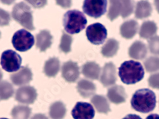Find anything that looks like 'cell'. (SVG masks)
Segmentation results:
<instances>
[{
	"instance_id": "1",
	"label": "cell",
	"mask_w": 159,
	"mask_h": 119,
	"mask_svg": "<svg viewBox=\"0 0 159 119\" xmlns=\"http://www.w3.org/2000/svg\"><path fill=\"white\" fill-rule=\"evenodd\" d=\"M130 103L132 108L136 111L143 113H149L156 107V96L150 89H139L132 96Z\"/></svg>"
},
{
	"instance_id": "2",
	"label": "cell",
	"mask_w": 159,
	"mask_h": 119,
	"mask_svg": "<svg viewBox=\"0 0 159 119\" xmlns=\"http://www.w3.org/2000/svg\"><path fill=\"white\" fill-rule=\"evenodd\" d=\"M118 75L123 83L127 85L135 84L144 78V71L140 62L127 61L121 64L119 68Z\"/></svg>"
},
{
	"instance_id": "3",
	"label": "cell",
	"mask_w": 159,
	"mask_h": 119,
	"mask_svg": "<svg viewBox=\"0 0 159 119\" xmlns=\"http://www.w3.org/2000/svg\"><path fill=\"white\" fill-rule=\"evenodd\" d=\"M87 20L83 13L72 10L66 13L63 17V25L65 31L71 34L81 32L86 27Z\"/></svg>"
},
{
	"instance_id": "4",
	"label": "cell",
	"mask_w": 159,
	"mask_h": 119,
	"mask_svg": "<svg viewBox=\"0 0 159 119\" xmlns=\"http://www.w3.org/2000/svg\"><path fill=\"white\" fill-rule=\"evenodd\" d=\"M12 17L24 28L30 31L34 30L33 11L29 5L24 2L16 4L12 10Z\"/></svg>"
},
{
	"instance_id": "5",
	"label": "cell",
	"mask_w": 159,
	"mask_h": 119,
	"mask_svg": "<svg viewBox=\"0 0 159 119\" xmlns=\"http://www.w3.org/2000/svg\"><path fill=\"white\" fill-rule=\"evenodd\" d=\"M11 43L16 50L19 52H26L34 45V38L29 31L20 30L14 33Z\"/></svg>"
},
{
	"instance_id": "6",
	"label": "cell",
	"mask_w": 159,
	"mask_h": 119,
	"mask_svg": "<svg viewBox=\"0 0 159 119\" xmlns=\"http://www.w3.org/2000/svg\"><path fill=\"white\" fill-rule=\"evenodd\" d=\"M0 64L2 68L6 71L16 72L20 68L22 58L15 51L7 50L3 52Z\"/></svg>"
},
{
	"instance_id": "7",
	"label": "cell",
	"mask_w": 159,
	"mask_h": 119,
	"mask_svg": "<svg viewBox=\"0 0 159 119\" xmlns=\"http://www.w3.org/2000/svg\"><path fill=\"white\" fill-rule=\"evenodd\" d=\"M107 0H84L83 10L90 17L99 18L107 11Z\"/></svg>"
},
{
	"instance_id": "8",
	"label": "cell",
	"mask_w": 159,
	"mask_h": 119,
	"mask_svg": "<svg viewBox=\"0 0 159 119\" xmlns=\"http://www.w3.org/2000/svg\"><path fill=\"white\" fill-rule=\"evenodd\" d=\"M107 30L100 23L92 24L86 30V36L89 41L96 45L103 43L107 38Z\"/></svg>"
},
{
	"instance_id": "9",
	"label": "cell",
	"mask_w": 159,
	"mask_h": 119,
	"mask_svg": "<svg viewBox=\"0 0 159 119\" xmlns=\"http://www.w3.org/2000/svg\"><path fill=\"white\" fill-rule=\"evenodd\" d=\"M74 119H93L95 110L92 104L85 102H78L71 112Z\"/></svg>"
},
{
	"instance_id": "10",
	"label": "cell",
	"mask_w": 159,
	"mask_h": 119,
	"mask_svg": "<svg viewBox=\"0 0 159 119\" xmlns=\"http://www.w3.org/2000/svg\"><path fill=\"white\" fill-rule=\"evenodd\" d=\"M38 96L36 90L31 86H23L18 89L16 93V100L20 103L33 104Z\"/></svg>"
},
{
	"instance_id": "11",
	"label": "cell",
	"mask_w": 159,
	"mask_h": 119,
	"mask_svg": "<svg viewBox=\"0 0 159 119\" xmlns=\"http://www.w3.org/2000/svg\"><path fill=\"white\" fill-rule=\"evenodd\" d=\"M116 80V71L115 64L111 62L106 63L100 75V82L104 87H109L114 85Z\"/></svg>"
},
{
	"instance_id": "12",
	"label": "cell",
	"mask_w": 159,
	"mask_h": 119,
	"mask_svg": "<svg viewBox=\"0 0 159 119\" xmlns=\"http://www.w3.org/2000/svg\"><path fill=\"white\" fill-rule=\"evenodd\" d=\"M62 76L66 82H75L80 76V68L77 63L71 61L64 62L62 66Z\"/></svg>"
},
{
	"instance_id": "13",
	"label": "cell",
	"mask_w": 159,
	"mask_h": 119,
	"mask_svg": "<svg viewBox=\"0 0 159 119\" xmlns=\"http://www.w3.org/2000/svg\"><path fill=\"white\" fill-rule=\"evenodd\" d=\"M10 79L16 85H24L29 84L33 80V73L28 67L23 66L17 72L11 74Z\"/></svg>"
},
{
	"instance_id": "14",
	"label": "cell",
	"mask_w": 159,
	"mask_h": 119,
	"mask_svg": "<svg viewBox=\"0 0 159 119\" xmlns=\"http://www.w3.org/2000/svg\"><path fill=\"white\" fill-rule=\"evenodd\" d=\"M107 97L111 103L119 104L125 102L127 96L125 89L122 86L114 85L108 89Z\"/></svg>"
},
{
	"instance_id": "15",
	"label": "cell",
	"mask_w": 159,
	"mask_h": 119,
	"mask_svg": "<svg viewBox=\"0 0 159 119\" xmlns=\"http://www.w3.org/2000/svg\"><path fill=\"white\" fill-rule=\"evenodd\" d=\"M36 47L40 52H45L49 48L53 41V36L48 30H42L36 37Z\"/></svg>"
},
{
	"instance_id": "16",
	"label": "cell",
	"mask_w": 159,
	"mask_h": 119,
	"mask_svg": "<svg viewBox=\"0 0 159 119\" xmlns=\"http://www.w3.org/2000/svg\"><path fill=\"white\" fill-rule=\"evenodd\" d=\"M147 52L148 49L147 45L141 41H136L129 48V56L134 59H143L147 56Z\"/></svg>"
},
{
	"instance_id": "17",
	"label": "cell",
	"mask_w": 159,
	"mask_h": 119,
	"mask_svg": "<svg viewBox=\"0 0 159 119\" xmlns=\"http://www.w3.org/2000/svg\"><path fill=\"white\" fill-rule=\"evenodd\" d=\"M139 24L135 20H129L124 22L120 26L121 36L127 39L133 38L138 33Z\"/></svg>"
},
{
	"instance_id": "18",
	"label": "cell",
	"mask_w": 159,
	"mask_h": 119,
	"mask_svg": "<svg viewBox=\"0 0 159 119\" xmlns=\"http://www.w3.org/2000/svg\"><path fill=\"white\" fill-rule=\"evenodd\" d=\"M77 90L81 96L84 98H88L95 94L96 87L91 81L82 79L78 82Z\"/></svg>"
},
{
	"instance_id": "19",
	"label": "cell",
	"mask_w": 159,
	"mask_h": 119,
	"mask_svg": "<svg viewBox=\"0 0 159 119\" xmlns=\"http://www.w3.org/2000/svg\"><path fill=\"white\" fill-rule=\"evenodd\" d=\"M83 75L92 80H98L101 75L100 66L95 62H87L82 66Z\"/></svg>"
},
{
	"instance_id": "20",
	"label": "cell",
	"mask_w": 159,
	"mask_h": 119,
	"mask_svg": "<svg viewBox=\"0 0 159 119\" xmlns=\"http://www.w3.org/2000/svg\"><path fill=\"white\" fill-rule=\"evenodd\" d=\"M152 12L151 3L147 0H141L136 6L135 17L138 19H143L149 17Z\"/></svg>"
},
{
	"instance_id": "21",
	"label": "cell",
	"mask_w": 159,
	"mask_h": 119,
	"mask_svg": "<svg viewBox=\"0 0 159 119\" xmlns=\"http://www.w3.org/2000/svg\"><path fill=\"white\" fill-rule=\"evenodd\" d=\"M90 101L99 113L107 114L111 111L110 104L104 96L95 95L92 97Z\"/></svg>"
},
{
	"instance_id": "22",
	"label": "cell",
	"mask_w": 159,
	"mask_h": 119,
	"mask_svg": "<svg viewBox=\"0 0 159 119\" xmlns=\"http://www.w3.org/2000/svg\"><path fill=\"white\" fill-rule=\"evenodd\" d=\"M157 31V26L153 21H145L139 30V36L144 39H149L154 36Z\"/></svg>"
},
{
	"instance_id": "23",
	"label": "cell",
	"mask_w": 159,
	"mask_h": 119,
	"mask_svg": "<svg viewBox=\"0 0 159 119\" xmlns=\"http://www.w3.org/2000/svg\"><path fill=\"white\" fill-rule=\"evenodd\" d=\"M60 70V61L58 58L52 57L45 63L43 71L46 76L55 77Z\"/></svg>"
},
{
	"instance_id": "24",
	"label": "cell",
	"mask_w": 159,
	"mask_h": 119,
	"mask_svg": "<svg viewBox=\"0 0 159 119\" xmlns=\"http://www.w3.org/2000/svg\"><path fill=\"white\" fill-rule=\"evenodd\" d=\"M119 49V42L113 38H110L101 48V54L105 57L115 56Z\"/></svg>"
},
{
	"instance_id": "25",
	"label": "cell",
	"mask_w": 159,
	"mask_h": 119,
	"mask_svg": "<svg viewBox=\"0 0 159 119\" xmlns=\"http://www.w3.org/2000/svg\"><path fill=\"white\" fill-rule=\"evenodd\" d=\"M66 114V108L61 101L52 104L49 109V115L52 119H63Z\"/></svg>"
},
{
	"instance_id": "26",
	"label": "cell",
	"mask_w": 159,
	"mask_h": 119,
	"mask_svg": "<svg viewBox=\"0 0 159 119\" xmlns=\"http://www.w3.org/2000/svg\"><path fill=\"white\" fill-rule=\"evenodd\" d=\"M31 114V108L24 105L16 106L11 112L13 119H29Z\"/></svg>"
},
{
	"instance_id": "27",
	"label": "cell",
	"mask_w": 159,
	"mask_h": 119,
	"mask_svg": "<svg viewBox=\"0 0 159 119\" xmlns=\"http://www.w3.org/2000/svg\"><path fill=\"white\" fill-rule=\"evenodd\" d=\"M110 7L108 12V17L113 21L121 15L122 3L121 0H109Z\"/></svg>"
},
{
	"instance_id": "28",
	"label": "cell",
	"mask_w": 159,
	"mask_h": 119,
	"mask_svg": "<svg viewBox=\"0 0 159 119\" xmlns=\"http://www.w3.org/2000/svg\"><path fill=\"white\" fill-rule=\"evenodd\" d=\"M14 94V89L13 85L7 81L0 82V99L7 100L11 98Z\"/></svg>"
},
{
	"instance_id": "29",
	"label": "cell",
	"mask_w": 159,
	"mask_h": 119,
	"mask_svg": "<svg viewBox=\"0 0 159 119\" xmlns=\"http://www.w3.org/2000/svg\"><path fill=\"white\" fill-rule=\"evenodd\" d=\"M72 42L73 38L71 36L63 32L59 45L60 50L65 54H68L71 50Z\"/></svg>"
},
{
	"instance_id": "30",
	"label": "cell",
	"mask_w": 159,
	"mask_h": 119,
	"mask_svg": "<svg viewBox=\"0 0 159 119\" xmlns=\"http://www.w3.org/2000/svg\"><path fill=\"white\" fill-rule=\"evenodd\" d=\"M144 65L147 72L153 73L159 71V57L151 56L145 60Z\"/></svg>"
},
{
	"instance_id": "31",
	"label": "cell",
	"mask_w": 159,
	"mask_h": 119,
	"mask_svg": "<svg viewBox=\"0 0 159 119\" xmlns=\"http://www.w3.org/2000/svg\"><path fill=\"white\" fill-rule=\"evenodd\" d=\"M122 12L121 16L125 19L129 17L134 11V3L133 0H121Z\"/></svg>"
},
{
	"instance_id": "32",
	"label": "cell",
	"mask_w": 159,
	"mask_h": 119,
	"mask_svg": "<svg viewBox=\"0 0 159 119\" xmlns=\"http://www.w3.org/2000/svg\"><path fill=\"white\" fill-rule=\"evenodd\" d=\"M148 48L152 54L159 56V36H154L150 38Z\"/></svg>"
},
{
	"instance_id": "33",
	"label": "cell",
	"mask_w": 159,
	"mask_h": 119,
	"mask_svg": "<svg viewBox=\"0 0 159 119\" xmlns=\"http://www.w3.org/2000/svg\"><path fill=\"white\" fill-rule=\"evenodd\" d=\"M10 20L11 18L9 13L2 8H0V26L3 27V26L8 25Z\"/></svg>"
},
{
	"instance_id": "34",
	"label": "cell",
	"mask_w": 159,
	"mask_h": 119,
	"mask_svg": "<svg viewBox=\"0 0 159 119\" xmlns=\"http://www.w3.org/2000/svg\"><path fill=\"white\" fill-rule=\"evenodd\" d=\"M148 84L153 89H159V73L152 75L149 77Z\"/></svg>"
},
{
	"instance_id": "35",
	"label": "cell",
	"mask_w": 159,
	"mask_h": 119,
	"mask_svg": "<svg viewBox=\"0 0 159 119\" xmlns=\"http://www.w3.org/2000/svg\"><path fill=\"white\" fill-rule=\"evenodd\" d=\"M35 8H42L47 4V0H25Z\"/></svg>"
},
{
	"instance_id": "36",
	"label": "cell",
	"mask_w": 159,
	"mask_h": 119,
	"mask_svg": "<svg viewBox=\"0 0 159 119\" xmlns=\"http://www.w3.org/2000/svg\"><path fill=\"white\" fill-rule=\"evenodd\" d=\"M56 3L64 8H70L72 5V0H56Z\"/></svg>"
},
{
	"instance_id": "37",
	"label": "cell",
	"mask_w": 159,
	"mask_h": 119,
	"mask_svg": "<svg viewBox=\"0 0 159 119\" xmlns=\"http://www.w3.org/2000/svg\"><path fill=\"white\" fill-rule=\"evenodd\" d=\"M31 119H48L47 117L42 113H38L34 115Z\"/></svg>"
},
{
	"instance_id": "38",
	"label": "cell",
	"mask_w": 159,
	"mask_h": 119,
	"mask_svg": "<svg viewBox=\"0 0 159 119\" xmlns=\"http://www.w3.org/2000/svg\"><path fill=\"white\" fill-rule=\"evenodd\" d=\"M123 119H142L139 116L135 114H129L125 116Z\"/></svg>"
},
{
	"instance_id": "39",
	"label": "cell",
	"mask_w": 159,
	"mask_h": 119,
	"mask_svg": "<svg viewBox=\"0 0 159 119\" xmlns=\"http://www.w3.org/2000/svg\"><path fill=\"white\" fill-rule=\"evenodd\" d=\"M16 0H1V2L2 3H3L4 5H11L12 3H14Z\"/></svg>"
},
{
	"instance_id": "40",
	"label": "cell",
	"mask_w": 159,
	"mask_h": 119,
	"mask_svg": "<svg viewBox=\"0 0 159 119\" xmlns=\"http://www.w3.org/2000/svg\"><path fill=\"white\" fill-rule=\"evenodd\" d=\"M146 119H159V115L151 114V115H148Z\"/></svg>"
},
{
	"instance_id": "41",
	"label": "cell",
	"mask_w": 159,
	"mask_h": 119,
	"mask_svg": "<svg viewBox=\"0 0 159 119\" xmlns=\"http://www.w3.org/2000/svg\"><path fill=\"white\" fill-rule=\"evenodd\" d=\"M154 3L157 11L159 13V0H154Z\"/></svg>"
},
{
	"instance_id": "42",
	"label": "cell",
	"mask_w": 159,
	"mask_h": 119,
	"mask_svg": "<svg viewBox=\"0 0 159 119\" xmlns=\"http://www.w3.org/2000/svg\"><path fill=\"white\" fill-rule=\"evenodd\" d=\"M2 78H3V73H2V70H0V81L2 80Z\"/></svg>"
},
{
	"instance_id": "43",
	"label": "cell",
	"mask_w": 159,
	"mask_h": 119,
	"mask_svg": "<svg viewBox=\"0 0 159 119\" xmlns=\"http://www.w3.org/2000/svg\"><path fill=\"white\" fill-rule=\"evenodd\" d=\"M0 119H8V118H0Z\"/></svg>"
},
{
	"instance_id": "44",
	"label": "cell",
	"mask_w": 159,
	"mask_h": 119,
	"mask_svg": "<svg viewBox=\"0 0 159 119\" xmlns=\"http://www.w3.org/2000/svg\"><path fill=\"white\" fill-rule=\"evenodd\" d=\"M1 36H2V33H1V32H0V38H1Z\"/></svg>"
}]
</instances>
